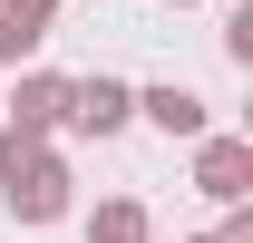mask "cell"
Wrapping results in <instances>:
<instances>
[{"mask_svg":"<svg viewBox=\"0 0 253 243\" xmlns=\"http://www.w3.org/2000/svg\"><path fill=\"white\" fill-rule=\"evenodd\" d=\"M195 195H205V204H244L253 195V146L244 136H195Z\"/></svg>","mask_w":253,"mask_h":243,"instance_id":"7a4b0ae2","label":"cell"},{"mask_svg":"<svg viewBox=\"0 0 253 243\" xmlns=\"http://www.w3.org/2000/svg\"><path fill=\"white\" fill-rule=\"evenodd\" d=\"M49 30H59V0H0V68H20L49 49Z\"/></svg>","mask_w":253,"mask_h":243,"instance_id":"5b68a950","label":"cell"},{"mask_svg":"<svg viewBox=\"0 0 253 243\" xmlns=\"http://www.w3.org/2000/svg\"><path fill=\"white\" fill-rule=\"evenodd\" d=\"M224 59L253 68V10H234V20H224Z\"/></svg>","mask_w":253,"mask_h":243,"instance_id":"ba28073f","label":"cell"},{"mask_svg":"<svg viewBox=\"0 0 253 243\" xmlns=\"http://www.w3.org/2000/svg\"><path fill=\"white\" fill-rule=\"evenodd\" d=\"M136 117L156 126V136H175V146H195V136H214V107L195 88H175V78H156V88H136Z\"/></svg>","mask_w":253,"mask_h":243,"instance_id":"277c9868","label":"cell"},{"mask_svg":"<svg viewBox=\"0 0 253 243\" xmlns=\"http://www.w3.org/2000/svg\"><path fill=\"white\" fill-rule=\"evenodd\" d=\"M156 234V224H146V204H136V195H107V204H97V224H88V243H146Z\"/></svg>","mask_w":253,"mask_h":243,"instance_id":"52a82bcc","label":"cell"},{"mask_svg":"<svg viewBox=\"0 0 253 243\" xmlns=\"http://www.w3.org/2000/svg\"><path fill=\"white\" fill-rule=\"evenodd\" d=\"M185 243H214V234H185Z\"/></svg>","mask_w":253,"mask_h":243,"instance_id":"30bf717a","label":"cell"},{"mask_svg":"<svg viewBox=\"0 0 253 243\" xmlns=\"http://www.w3.org/2000/svg\"><path fill=\"white\" fill-rule=\"evenodd\" d=\"M0 204H10V224H59L68 214V156L49 146V136H30V126H0Z\"/></svg>","mask_w":253,"mask_h":243,"instance_id":"6da1fadb","label":"cell"},{"mask_svg":"<svg viewBox=\"0 0 253 243\" xmlns=\"http://www.w3.org/2000/svg\"><path fill=\"white\" fill-rule=\"evenodd\" d=\"M136 117V88H126V78H107V68H97V78H68V136H117V126Z\"/></svg>","mask_w":253,"mask_h":243,"instance_id":"3957f363","label":"cell"},{"mask_svg":"<svg viewBox=\"0 0 253 243\" xmlns=\"http://www.w3.org/2000/svg\"><path fill=\"white\" fill-rule=\"evenodd\" d=\"M59 117H68V78H59V68H30V78L10 88V117H0V126H30V136H49Z\"/></svg>","mask_w":253,"mask_h":243,"instance_id":"8992f818","label":"cell"},{"mask_svg":"<svg viewBox=\"0 0 253 243\" xmlns=\"http://www.w3.org/2000/svg\"><path fill=\"white\" fill-rule=\"evenodd\" d=\"M166 10H185V0H166Z\"/></svg>","mask_w":253,"mask_h":243,"instance_id":"8fae6325","label":"cell"},{"mask_svg":"<svg viewBox=\"0 0 253 243\" xmlns=\"http://www.w3.org/2000/svg\"><path fill=\"white\" fill-rule=\"evenodd\" d=\"M214 243H253V214H244V204H224V224H214Z\"/></svg>","mask_w":253,"mask_h":243,"instance_id":"9c48e42d","label":"cell"}]
</instances>
